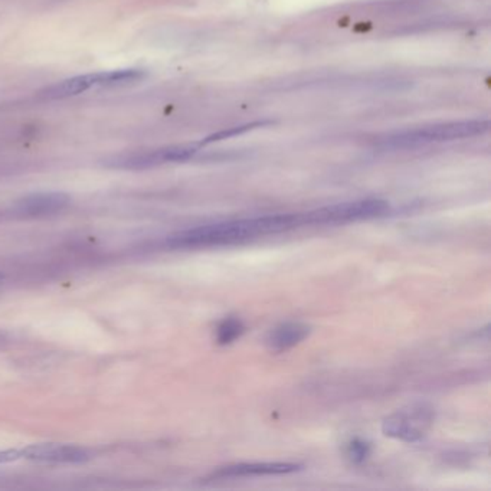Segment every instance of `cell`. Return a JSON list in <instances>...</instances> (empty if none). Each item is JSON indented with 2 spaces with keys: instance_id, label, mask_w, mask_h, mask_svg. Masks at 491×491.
<instances>
[{
  "instance_id": "cell-6",
  "label": "cell",
  "mask_w": 491,
  "mask_h": 491,
  "mask_svg": "<svg viewBox=\"0 0 491 491\" xmlns=\"http://www.w3.org/2000/svg\"><path fill=\"white\" fill-rule=\"evenodd\" d=\"M198 144L195 146H171L164 149L142 152V153L122 154V156L111 157L106 162V166L115 169H149L173 162H186L192 159L198 152Z\"/></svg>"
},
{
  "instance_id": "cell-15",
  "label": "cell",
  "mask_w": 491,
  "mask_h": 491,
  "mask_svg": "<svg viewBox=\"0 0 491 491\" xmlns=\"http://www.w3.org/2000/svg\"><path fill=\"white\" fill-rule=\"evenodd\" d=\"M0 280H2V275H0Z\"/></svg>"
},
{
  "instance_id": "cell-2",
  "label": "cell",
  "mask_w": 491,
  "mask_h": 491,
  "mask_svg": "<svg viewBox=\"0 0 491 491\" xmlns=\"http://www.w3.org/2000/svg\"><path fill=\"white\" fill-rule=\"evenodd\" d=\"M490 128L488 120H464V122L441 123L430 127L415 128L408 132L395 133L384 137L381 142L382 149H412L431 143L452 142L467 139L474 135L487 133Z\"/></svg>"
},
{
  "instance_id": "cell-9",
  "label": "cell",
  "mask_w": 491,
  "mask_h": 491,
  "mask_svg": "<svg viewBox=\"0 0 491 491\" xmlns=\"http://www.w3.org/2000/svg\"><path fill=\"white\" fill-rule=\"evenodd\" d=\"M69 196L62 192L33 193L25 196L16 202L14 210L21 215L38 217V215H50L60 212L68 207Z\"/></svg>"
},
{
  "instance_id": "cell-1",
  "label": "cell",
  "mask_w": 491,
  "mask_h": 491,
  "mask_svg": "<svg viewBox=\"0 0 491 491\" xmlns=\"http://www.w3.org/2000/svg\"><path fill=\"white\" fill-rule=\"evenodd\" d=\"M299 227H304L301 214L246 218V219L202 225L196 228L175 232L166 238V246L176 249L229 246V244L243 243L256 236L278 234V232L299 228Z\"/></svg>"
},
{
  "instance_id": "cell-4",
  "label": "cell",
  "mask_w": 491,
  "mask_h": 491,
  "mask_svg": "<svg viewBox=\"0 0 491 491\" xmlns=\"http://www.w3.org/2000/svg\"><path fill=\"white\" fill-rule=\"evenodd\" d=\"M434 421V411L427 405H412L406 410L398 411L386 418L382 431L386 437L396 438L401 441L417 442L424 438Z\"/></svg>"
},
{
  "instance_id": "cell-12",
  "label": "cell",
  "mask_w": 491,
  "mask_h": 491,
  "mask_svg": "<svg viewBox=\"0 0 491 491\" xmlns=\"http://www.w3.org/2000/svg\"><path fill=\"white\" fill-rule=\"evenodd\" d=\"M244 331H246V326L243 321L236 317H228L218 326L217 342L221 346L229 345L236 338H241Z\"/></svg>"
},
{
  "instance_id": "cell-10",
  "label": "cell",
  "mask_w": 491,
  "mask_h": 491,
  "mask_svg": "<svg viewBox=\"0 0 491 491\" xmlns=\"http://www.w3.org/2000/svg\"><path fill=\"white\" fill-rule=\"evenodd\" d=\"M309 335L310 328L307 324L299 323V321L280 324L268 333V349L275 353L285 352L303 342Z\"/></svg>"
},
{
  "instance_id": "cell-13",
  "label": "cell",
  "mask_w": 491,
  "mask_h": 491,
  "mask_svg": "<svg viewBox=\"0 0 491 491\" xmlns=\"http://www.w3.org/2000/svg\"><path fill=\"white\" fill-rule=\"evenodd\" d=\"M346 452L353 463H364L365 459L370 456V444L362 438H353L352 441L347 444Z\"/></svg>"
},
{
  "instance_id": "cell-11",
  "label": "cell",
  "mask_w": 491,
  "mask_h": 491,
  "mask_svg": "<svg viewBox=\"0 0 491 491\" xmlns=\"http://www.w3.org/2000/svg\"><path fill=\"white\" fill-rule=\"evenodd\" d=\"M274 122L273 120H261V122L248 123V125H236V127L227 128L222 132L215 133V134L208 135L207 139H203L202 142L198 143V146H207L210 143L221 142V140H228L236 135L246 134V133L253 132L256 128L267 127V125H273Z\"/></svg>"
},
{
  "instance_id": "cell-8",
  "label": "cell",
  "mask_w": 491,
  "mask_h": 491,
  "mask_svg": "<svg viewBox=\"0 0 491 491\" xmlns=\"http://www.w3.org/2000/svg\"><path fill=\"white\" fill-rule=\"evenodd\" d=\"M301 470L294 463H243L222 467L210 478L255 477V476H282Z\"/></svg>"
},
{
  "instance_id": "cell-14",
  "label": "cell",
  "mask_w": 491,
  "mask_h": 491,
  "mask_svg": "<svg viewBox=\"0 0 491 491\" xmlns=\"http://www.w3.org/2000/svg\"><path fill=\"white\" fill-rule=\"evenodd\" d=\"M22 459L21 449H5L0 451V464L12 463Z\"/></svg>"
},
{
  "instance_id": "cell-3",
  "label": "cell",
  "mask_w": 491,
  "mask_h": 491,
  "mask_svg": "<svg viewBox=\"0 0 491 491\" xmlns=\"http://www.w3.org/2000/svg\"><path fill=\"white\" fill-rule=\"evenodd\" d=\"M389 203L382 199H362L338 203L303 214L304 225H340L384 217Z\"/></svg>"
},
{
  "instance_id": "cell-5",
  "label": "cell",
  "mask_w": 491,
  "mask_h": 491,
  "mask_svg": "<svg viewBox=\"0 0 491 491\" xmlns=\"http://www.w3.org/2000/svg\"><path fill=\"white\" fill-rule=\"evenodd\" d=\"M127 79L125 69L116 71L94 72V74L77 75L72 79L57 82L54 86L42 91L43 98L47 100H64L69 97H77L97 88H115L123 87Z\"/></svg>"
},
{
  "instance_id": "cell-7",
  "label": "cell",
  "mask_w": 491,
  "mask_h": 491,
  "mask_svg": "<svg viewBox=\"0 0 491 491\" xmlns=\"http://www.w3.org/2000/svg\"><path fill=\"white\" fill-rule=\"evenodd\" d=\"M22 459L40 463L79 464L89 459V452L77 445L33 444L22 449Z\"/></svg>"
}]
</instances>
